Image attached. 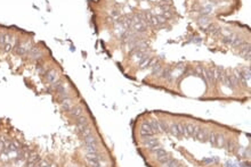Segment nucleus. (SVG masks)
Segmentation results:
<instances>
[{
  "instance_id": "1",
  "label": "nucleus",
  "mask_w": 251,
  "mask_h": 167,
  "mask_svg": "<svg viewBox=\"0 0 251 167\" xmlns=\"http://www.w3.org/2000/svg\"><path fill=\"white\" fill-rule=\"evenodd\" d=\"M32 47L33 46L31 41H22V42L17 43L15 47V53L18 56H25L30 53Z\"/></svg>"
},
{
  "instance_id": "2",
  "label": "nucleus",
  "mask_w": 251,
  "mask_h": 167,
  "mask_svg": "<svg viewBox=\"0 0 251 167\" xmlns=\"http://www.w3.org/2000/svg\"><path fill=\"white\" fill-rule=\"evenodd\" d=\"M27 56H29V58H30L31 60H34V62L38 63L42 60L43 53L40 48H38V47H32V49L30 50V53H27Z\"/></svg>"
},
{
  "instance_id": "3",
  "label": "nucleus",
  "mask_w": 251,
  "mask_h": 167,
  "mask_svg": "<svg viewBox=\"0 0 251 167\" xmlns=\"http://www.w3.org/2000/svg\"><path fill=\"white\" fill-rule=\"evenodd\" d=\"M146 29H147V25H146L144 22L134 18V22H132V25H131V30L134 32H136L137 34H142V33L145 32Z\"/></svg>"
},
{
  "instance_id": "4",
  "label": "nucleus",
  "mask_w": 251,
  "mask_h": 167,
  "mask_svg": "<svg viewBox=\"0 0 251 167\" xmlns=\"http://www.w3.org/2000/svg\"><path fill=\"white\" fill-rule=\"evenodd\" d=\"M139 134L142 138H150V137H153L154 135V132L152 131L151 126L149 125V123H143L140 125V128H139Z\"/></svg>"
},
{
  "instance_id": "5",
  "label": "nucleus",
  "mask_w": 251,
  "mask_h": 167,
  "mask_svg": "<svg viewBox=\"0 0 251 167\" xmlns=\"http://www.w3.org/2000/svg\"><path fill=\"white\" fill-rule=\"evenodd\" d=\"M239 55L241 56L242 58L247 59V60H250V53H251V49H250V43H243L242 46L239 47Z\"/></svg>"
},
{
  "instance_id": "6",
  "label": "nucleus",
  "mask_w": 251,
  "mask_h": 167,
  "mask_svg": "<svg viewBox=\"0 0 251 167\" xmlns=\"http://www.w3.org/2000/svg\"><path fill=\"white\" fill-rule=\"evenodd\" d=\"M76 128L81 132L83 128H86L89 126V119H88V117H86V116L82 115V116H80L79 118H76Z\"/></svg>"
},
{
  "instance_id": "7",
  "label": "nucleus",
  "mask_w": 251,
  "mask_h": 167,
  "mask_svg": "<svg viewBox=\"0 0 251 167\" xmlns=\"http://www.w3.org/2000/svg\"><path fill=\"white\" fill-rule=\"evenodd\" d=\"M45 75H46V81L49 83V84H53V83H55L57 80H58V73H57L56 69H54V68L47 71Z\"/></svg>"
},
{
  "instance_id": "8",
  "label": "nucleus",
  "mask_w": 251,
  "mask_h": 167,
  "mask_svg": "<svg viewBox=\"0 0 251 167\" xmlns=\"http://www.w3.org/2000/svg\"><path fill=\"white\" fill-rule=\"evenodd\" d=\"M180 123H172L169 125V132L171 133V135L176 137V138H182V132H180Z\"/></svg>"
},
{
  "instance_id": "9",
  "label": "nucleus",
  "mask_w": 251,
  "mask_h": 167,
  "mask_svg": "<svg viewBox=\"0 0 251 167\" xmlns=\"http://www.w3.org/2000/svg\"><path fill=\"white\" fill-rule=\"evenodd\" d=\"M144 146H145L147 149H153L154 147L159 146V140L155 138H153V137H150V138H144Z\"/></svg>"
},
{
  "instance_id": "10",
  "label": "nucleus",
  "mask_w": 251,
  "mask_h": 167,
  "mask_svg": "<svg viewBox=\"0 0 251 167\" xmlns=\"http://www.w3.org/2000/svg\"><path fill=\"white\" fill-rule=\"evenodd\" d=\"M69 113L73 118H76H76H79L80 116H82L83 115V108L81 107V106H73Z\"/></svg>"
},
{
  "instance_id": "11",
  "label": "nucleus",
  "mask_w": 251,
  "mask_h": 167,
  "mask_svg": "<svg viewBox=\"0 0 251 167\" xmlns=\"http://www.w3.org/2000/svg\"><path fill=\"white\" fill-rule=\"evenodd\" d=\"M208 135H209L208 130H207V128H201L195 139L198 141H200V142H207V141H208Z\"/></svg>"
},
{
  "instance_id": "12",
  "label": "nucleus",
  "mask_w": 251,
  "mask_h": 167,
  "mask_svg": "<svg viewBox=\"0 0 251 167\" xmlns=\"http://www.w3.org/2000/svg\"><path fill=\"white\" fill-rule=\"evenodd\" d=\"M203 75L208 82H215V76H214V68H203Z\"/></svg>"
},
{
  "instance_id": "13",
  "label": "nucleus",
  "mask_w": 251,
  "mask_h": 167,
  "mask_svg": "<svg viewBox=\"0 0 251 167\" xmlns=\"http://www.w3.org/2000/svg\"><path fill=\"white\" fill-rule=\"evenodd\" d=\"M83 143L86 144V146H97L98 144V140L93 134H90L88 137H86V138H83Z\"/></svg>"
},
{
  "instance_id": "14",
  "label": "nucleus",
  "mask_w": 251,
  "mask_h": 167,
  "mask_svg": "<svg viewBox=\"0 0 251 167\" xmlns=\"http://www.w3.org/2000/svg\"><path fill=\"white\" fill-rule=\"evenodd\" d=\"M225 148H226V150L228 151V152H234L235 150H236V143H235L234 140H231V139H226V142H225Z\"/></svg>"
},
{
  "instance_id": "15",
  "label": "nucleus",
  "mask_w": 251,
  "mask_h": 167,
  "mask_svg": "<svg viewBox=\"0 0 251 167\" xmlns=\"http://www.w3.org/2000/svg\"><path fill=\"white\" fill-rule=\"evenodd\" d=\"M10 39V34L9 33H5V32H0V48H3L5 44L8 42V40Z\"/></svg>"
},
{
  "instance_id": "16",
  "label": "nucleus",
  "mask_w": 251,
  "mask_h": 167,
  "mask_svg": "<svg viewBox=\"0 0 251 167\" xmlns=\"http://www.w3.org/2000/svg\"><path fill=\"white\" fill-rule=\"evenodd\" d=\"M225 142H226V138H225V135L224 134H218V133H217V137H216V147L224 148Z\"/></svg>"
},
{
  "instance_id": "17",
  "label": "nucleus",
  "mask_w": 251,
  "mask_h": 167,
  "mask_svg": "<svg viewBox=\"0 0 251 167\" xmlns=\"http://www.w3.org/2000/svg\"><path fill=\"white\" fill-rule=\"evenodd\" d=\"M72 107H73V101H72V99H71V98L66 99V100L62 101V108H63V110H64V111H70Z\"/></svg>"
},
{
  "instance_id": "18",
  "label": "nucleus",
  "mask_w": 251,
  "mask_h": 167,
  "mask_svg": "<svg viewBox=\"0 0 251 167\" xmlns=\"http://www.w3.org/2000/svg\"><path fill=\"white\" fill-rule=\"evenodd\" d=\"M149 125L151 126V128H152V131L154 133H160L161 132L160 126H159V121H156V119H151L149 122Z\"/></svg>"
},
{
  "instance_id": "19",
  "label": "nucleus",
  "mask_w": 251,
  "mask_h": 167,
  "mask_svg": "<svg viewBox=\"0 0 251 167\" xmlns=\"http://www.w3.org/2000/svg\"><path fill=\"white\" fill-rule=\"evenodd\" d=\"M216 137H217V133H216V132H214V131L209 132L208 141H207V142H209L212 147H216Z\"/></svg>"
},
{
  "instance_id": "20",
  "label": "nucleus",
  "mask_w": 251,
  "mask_h": 167,
  "mask_svg": "<svg viewBox=\"0 0 251 167\" xmlns=\"http://www.w3.org/2000/svg\"><path fill=\"white\" fill-rule=\"evenodd\" d=\"M151 68H152V75H161V72H162V66L159 65V64H153L151 66Z\"/></svg>"
},
{
  "instance_id": "21",
  "label": "nucleus",
  "mask_w": 251,
  "mask_h": 167,
  "mask_svg": "<svg viewBox=\"0 0 251 167\" xmlns=\"http://www.w3.org/2000/svg\"><path fill=\"white\" fill-rule=\"evenodd\" d=\"M162 166H163V167H182V165L179 164L177 160H175V159H172V158H171L170 160L167 161V163H165V164H163Z\"/></svg>"
},
{
  "instance_id": "22",
  "label": "nucleus",
  "mask_w": 251,
  "mask_h": 167,
  "mask_svg": "<svg viewBox=\"0 0 251 167\" xmlns=\"http://www.w3.org/2000/svg\"><path fill=\"white\" fill-rule=\"evenodd\" d=\"M185 126H186V132H187V138H192V137H193V131H194L195 125L188 123V124H185Z\"/></svg>"
},
{
  "instance_id": "23",
  "label": "nucleus",
  "mask_w": 251,
  "mask_h": 167,
  "mask_svg": "<svg viewBox=\"0 0 251 167\" xmlns=\"http://www.w3.org/2000/svg\"><path fill=\"white\" fill-rule=\"evenodd\" d=\"M159 126H160V130L161 132H169V125L167 122L165 121H159Z\"/></svg>"
},
{
  "instance_id": "24",
  "label": "nucleus",
  "mask_w": 251,
  "mask_h": 167,
  "mask_svg": "<svg viewBox=\"0 0 251 167\" xmlns=\"http://www.w3.org/2000/svg\"><path fill=\"white\" fill-rule=\"evenodd\" d=\"M171 158H172V157H171V156H170V155H169V154H165V156H162V157H160V158H159V159H156V160H158L159 163H160V164H161V165H163V164H165L167 161L170 160Z\"/></svg>"
},
{
  "instance_id": "25",
  "label": "nucleus",
  "mask_w": 251,
  "mask_h": 167,
  "mask_svg": "<svg viewBox=\"0 0 251 167\" xmlns=\"http://www.w3.org/2000/svg\"><path fill=\"white\" fill-rule=\"evenodd\" d=\"M87 154H98L97 146H86Z\"/></svg>"
},
{
  "instance_id": "26",
  "label": "nucleus",
  "mask_w": 251,
  "mask_h": 167,
  "mask_svg": "<svg viewBox=\"0 0 251 167\" xmlns=\"http://www.w3.org/2000/svg\"><path fill=\"white\" fill-rule=\"evenodd\" d=\"M80 133H81V135H82V138H86V137H88V135L93 134V131H91V128H90V126H88V128H83V130L80 132Z\"/></svg>"
},
{
  "instance_id": "27",
  "label": "nucleus",
  "mask_w": 251,
  "mask_h": 167,
  "mask_svg": "<svg viewBox=\"0 0 251 167\" xmlns=\"http://www.w3.org/2000/svg\"><path fill=\"white\" fill-rule=\"evenodd\" d=\"M193 73H194V75H196V76H202L203 75V67L196 66V67L193 69Z\"/></svg>"
},
{
  "instance_id": "28",
  "label": "nucleus",
  "mask_w": 251,
  "mask_h": 167,
  "mask_svg": "<svg viewBox=\"0 0 251 167\" xmlns=\"http://www.w3.org/2000/svg\"><path fill=\"white\" fill-rule=\"evenodd\" d=\"M110 14H111V16L114 17V18H118V17H120V10H118V9H113Z\"/></svg>"
},
{
  "instance_id": "29",
  "label": "nucleus",
  "mask_w": 251,
  "mask_h": 167,
  "mask_svg": "<svg viewBox=\"0 0 251 167\" xmlns=\"http://www.w3.org/2000/svg\"><path fill=\"white\" fill-rule=\"evenodd\" d=\"M200 130H201V128H200V126H196V125H195V128H194V131H193V137H192V138H196V135L199 134V132H200Z\"/></svg>"
},
{
  "instance_id": "30",
  "label": "nucleus",
  "mask_w": 251,
  "mask_h": 167,
  "mask_svg": "<svg viewBox=\"0 0 251 167\" xmlns=\"http://www.w3.org/2000/svg\"><path fill=\"white\" fill-rule=\"evenodd\" d=\"M172 0H160V3L162 5H171Z\"/></svg>"
}]
</instances>
